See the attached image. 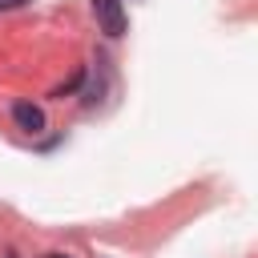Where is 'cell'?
Segmentation results:
<instances>
[{
    "label": "cell",
    "mask_w": 258,
    "mask_h": 258,
    "mask_svg": "<svg viewBox=\"0 0 258 258\" xmlns=\"http://www.w3.org/2000/svg\"><path fill=\"white\" fill-rule=\"evenodd\" d=\"M93 16H97L105 36H121L125 32V4L121 0H93Z\"/></svg>",
    "instance_id": "cell-1"
},
{
    "label": "cell",
    "mask_w": 258,
    "mask_h": 258,
    "mask_svg": "<svg viewBox=\"0 0 258 258\" xmlns=\"http://www.w3.org/2000/svg\"><path fill=\"white\" fill-rule=\"evenodd\" d=\"M12 121H16L24 133H32V137L44 133V109L32 105V101H16V105H12Z\"/></svg>",
    "instance_id": "cell-2"
},
{
    "label": "cell",
    "mask_w": 258,
    "mask_h": 258,
    "mask_svg": "<svg viewBox=\"0 0 258 258\" xmlns=\"http://www.w3.org/2000/svg\"><path fill=\"white\" fill-rule=\"evenodd\" d=\"M20 4H28V0H0V12H8V8H20Z\"/></svg>",
    "instance_id": "cell-3"
},
{
    "label": "cell",
    "mask_w": 258,
    "mask_h": 258,
    "mask_svg": "<svg viewBox=\"0 0 258 258\" xmlns=\"http://www.w3.org/2000/svg\"><path fill=\"white\" fill-rule=\"evenodd\" d=\"M40 258H69V254H40Z\"/></svg>",
    "instance_id": "cell-4"
}]
</instances>
